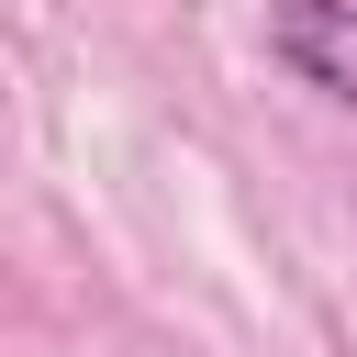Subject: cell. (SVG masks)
<instances>
[{
  "mask_svg": "<svg viewBox=\"0 0 357 357\" xmlns=\"http://www.w3.org/2000/svg\"><path fill=\"white\" fill-rule=\"evenodd\" d=\"M268 56L312 100L357 112V0H268Z\"/></svg>",
  "mask_w": 357,
  "mask_h": 357,
  "instance_id": "obj_1",
  "label": "cell"
}]
</instances>
